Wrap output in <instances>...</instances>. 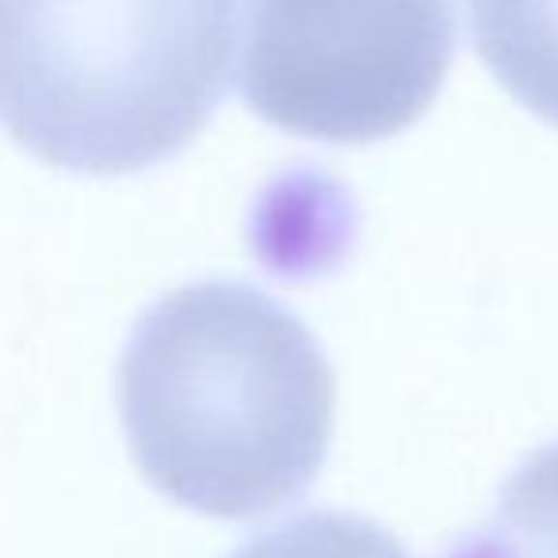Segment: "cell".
<instances>
[{"mask_svg": "<svg viewBox=\"0 0 558 558\" xmlns=\"http://www.w3.org/2000/svg\"><path fill=\"white\" fill-rule=\"evenodd\" d=\"M471 43L512 100L558 126V0H466Z\"/></svg>", "mask_w": 558, "mask_h": 558, "instance_id": "4", "label": "cell"}, {"mask_svg": "<svg viewBox=\"0 0 558 558\" xmlns=\"http://www.w3.org/2000/svg\"><path fill=\"white\" fill-rule=\"evenodd\" d=\"M230 27L248 111L333 146L413 126L456 58L451 0H230Z\"/></svg>", "mask_w": 558, "mask_h": 558, "instance_id": "3", "label": "cell"}, {"mask_svg": "<svg viewBox=\"0 0 558 558\" xmlns=\"http://www.w3.org/2000/svg\"><path fill=\"white\" fill-rule=\"evenodd\" d=\"M337 379L303 318L233 279L157 299L119 360V421L146 482L210 520L295 505L326 466Z\"/></svg>", "mask_w": 558, "mask_h": 558, "instance_id": "1", "label": "cell"}, {"mask_svg": "<svg viewBox=\"0 0 558 558\" xmlns=\"http://www.w3.org/2000/svg\"><path fill=\"white\" fill-rule=\"evenodd\" d=\"M230 558H413L383 524L360 512H303L245 539Z\"/></svg>", "mask_w": 558, "mask_h": 558, "instance_id": "6", "label": "cell"}, {"mask_svg": "<svg viewBox=\"0 0 558 558\" xmlns=\"http://www.w3.org/2000/svg\"><path fill=\"white\" fill-rule=\"evenodd\" d=\"M444 558H558V440L509 474L494 512Z\"/></svg>", "mask_w": 558, "mask_h": 558, "instance_id": "5", "label": "cell"}, {"mask_svg": "<svg viewBox=\"0 0 558 558\" xmlns=\"http://www.w3.org/2000/svg\"><path fill=\"white\" fill-rule=\"evenodd\" d=\"M230 0H0V126L32 157L131 177L222 104Z\"/></svg>", "mask_w": 558, "mask_h": 558, "instance_id": "2", "label": "cell"}]
</instances>
